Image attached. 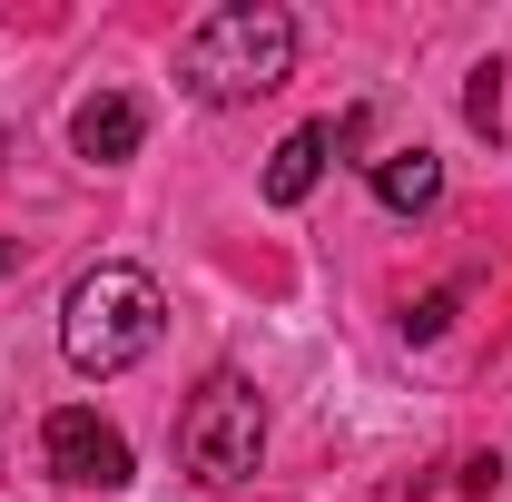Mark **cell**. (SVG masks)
I'll list each match as a JSON object with an SVG mask.
<instances>
[{"label": "cell", "mask_w": 512, "mask_h": 502, "mask_svg": "<svg viewBox=\"0 0 512 502\" xmlns=\"http://www.w3.org/2000/svg\"><path fill=\"white\" fill-rule=\"evenodd\" d=\"M286 69H296V20H286L276 0H227V10H207L197 40L178 50V79H188V99H207V109H237V99L286 89Z\"/></svg>", "instance_id": "1"}, {"label": "cell", "mask_w": 512, "mask_h": 502, "mask_svg": "<svg viewBox=\"0 0 512 502\" xmlns=\"http://www.w3.org/2000/svg\"><path fill=\"white\" fill-rule=\"evenodd\" d=\"M158 325H168V306H158V276L148 266H89L69 286V306H60V345H69L79 375H128L158 345Z\"/></svg>", "instance_id": "2"}, {"label": "cell", "mask_w": 512, "mask_h": 502, "mask_svg": "<svg viewBox=\"0 0 512 502\" xmlns=\"http://www.w3.org/2000/svg\"><path fill=\"white\" fill-rule=\"evenodd\" d=\"M256 453H266V404H256L247 375H207L197 384V404L178 414V463H188L207 493H227V483H247Z\"/></svg>", "instance_id": "3"}, {"label": "cell", "mask_w": 512, "mask_h": 502, "mask_svg": "<svg viewBox=\"0 0 512 502\" xmlns=\"http://www.w3.org/2000/svg\"><path fill=\"white\" fill-rule=\"evenodd\" d=\"M40 453H50V473L79 483V493H119L128 483V434L109 414H89V404H60V414L40 424Z\"/></svg>", "instance_id": "4"}, {"label": "cell", "mask_w": 512, "mask_h": 502, "mask_svg": "<svg viewBox=\"0 0 512 502\" xmlns=\"http://www.w3.org/2000/svg\"><path fill=\"white\" fill-rule=\"evenodd\" d=\"M138 138H148V109H138L128 89L79 99V119H69V148H79L89 168H119V158H138Z\"/></svg>", "instance_id": "5"}, {"label": "cell", "mask_w": 512, "mask_h": 502, "mask_svg": "<svg viewBox=\"0 0 512 502\" xmlns=\"http://www.w3.org/2000/svg\"><path fill=\"white\" fill-rule=\"evenodd\" d=\"M325 128H286L276 138V158H266V207H306L316 197V178H325Z\"/></svg>", "instance_id": "6"}, {"label": "cell", "mask_w": 512, "mask_h": 502, "mask_svg": "<svg viewBox=\"0 0 512 502\" xmlns=\"http://www.w3.org/2000/svg\"><path fill=\"white\" fill-rule=\"evenodd\" d=\"M375 197L394 207V217H424V207L444 197V158H434V148H394V158H375Z\"/></svg>", "instance_id": "7"}, {"label": "cell", "mask_w": 512, "mask_h": 502, "mask_svg": "<svg viewBox=\"0 0 512 502\" xmlns=\"http://www.w3.org/2000/svg\"><path fill=\"white\" fill-rule=\"evenodd\" d=\"M463 109H473V128H503V69H473Z\"/></svg>", "instance_id": "8"}, {"label": "cell", "mask_w": 512, "mask_h": 502, "mask_svg": "<svg viewBox=\"0 0 512 502\" xmlns=\"http://www.w3.org/2000/svg\"><path fill=\"white\" fill-rule=\"evenodd\" d=\"M0 276H10V237H0Z\"/></svg>", "instance_id": "9"}]
</instances>
